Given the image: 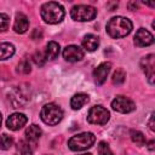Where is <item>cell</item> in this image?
Masks as SVG:
<instances>
[{
    "label": "cell",
    "instance_id": "cell-1",
    "mask_svg": "<svg viewBox=\"0 0 155 155\" xmlns=\"http://www.w3.org/2000/svg\"><path fill=\"white\" fill-rule=\"evenodd\" d=\"M131 30H132V22L128 18L121 16L113 17L107 23V31L114 39L125 38L131 33Z\"/></svg>",
    "mask_w": 155,
    "mask_h": 155
},
{
    "label": "cell",
    "instance_id": "cell-2",
    "mask_svg": "<svg viewBox=\"0 0 155 155\" xmlns=\"http://www.w3.org/2000/svg\"><path fill=\"white\" fill-rule=\"evenodd\" d=\"M40 15H41V18L46 23L57 24V23L63 21L65 12H64V8L61 4L54 2V1H48L41 6Z\"/></svg>",
    "mask_w": 155,
    "mask_h": 155
},
{
    "label": "cell",
    "instance_id": "cell-3",
    "mask_svg": "<svg viewBox=\"0 0 155 155\" xmlns=\"http://www.w3.org/2000/svg\"><path fill=\"white\" fill-rule=\"evenodd\" d=\"M96 142V137L91 132H82L73 136L68 140V147L73 151H82L91 148Z\"/></svg>",
    "mask_w": 155,
    "mask_h": 155
},
{
    "label": "cell",
    "instance_id": "cell-4",
    "mask_svg": "<svg viewBox=\"0 0 155 155\" xmlns=\"http://www.w3.org/2000/svg\"><path fill=\"white\" fill-rule=\"evenodd\" d=\"M41 120L50 126H54L63 119V110L54 103L45 104L40 111Z\"/></svg>",
    "mask_w": 155,
    "mask_h": 155
},
{
    "label": "cell",
    "instance_id": "cell-5",
    "mask_svg": "<svg viewBox=\"0 0 155 155\" xmlns=\"http://www.w3.org/2000/svg\"><path fill=\"white\" fill-rule=\"evenodd\" d=\"M70 16L78 22H88L97 16V10L90 5H75L70 10Z\"/></svg>",
    "mask_w": 155,
    "mask_h": 155
},
{
    "label": "cell",
    "instance_id": "cell-6",
    "mask_svg": "<svg viewBox=\"0 0 155 155\" xmlns=\"http://www.w3.org/2000/svg\"><path fill=\"white\" fill-rule=\"evenodd\" d=\"M110 119V113L102 105H94L88 110L87 121L93 125H105Z\"/></svg>",
    "mask_w": 155,
    "mask_h": 155
},
{
    "label": "cell",
    "instance_id": "cell-7",
    "mask_svg": "<svg viewBox=\"0 0 155 155\" xmlns=\"http://www.w3.org/2000/svg\"><path fill=\"white\" fill-rule=\"evenodd\" d=\"M111 108L115 111L122 113V114H127L131 113L136 109V104L133 103L132 99L125 97V96H117L116 98L113 99L111 102Z\"/></svg>",
    "mask_w": 155,
    "mask_h": 155
},
{
    "label": "cell",
    "instance_id": "cell-8",
    "mask_svg": "<svg viewBox=\"0 0 155 155\" xmlns=\"http://www.w3.org/2000/svg\"><path fill=\"white\" fill-rule=\"evenodd\" d=\"M140 67L143 71L145 73L149 84H154V78H155V58L154 54H148L140 61Z\"/></svg>",
    "mask_w": 155,
    "mask_h": 155
},
{
    "label": "cell",
    "instance_id": "cell-9",
    "mask_svg": "<svg viewBox=\"0 0 155 155\" xmlns=\"http://www.w3.org/2000/svg\"><path fill=\"white\" fill-rule=\"evenodd\" d=\"M28 119L24 114L22 113H13L12 115H10L6 120V126L8 130L11 131H18L21 130L25 124H27Z\"/></svg>",
    "mask_w": 155,
    "mask_h": 155
},
{
    "label": "cell",
    "instance_id": "cell-10",
    "mask_svg": "<svg viewBox=\"0 0 155 155\" xmlns=\"http://www.w3.org/2000/svg\"><path fill=\"white\" fill-rule=\"evenodd\" d=\"M85 53L82 48H80L76 45H69L63 50V57L68 62H79L84 58Z\"/></svg>",
    "mask_w": 155,
    "mask_h": 155
},
{
    "label": "cell",
    "instance_id": "cell-11",
    "mask_svg": "<svg viewBox=\"0 0 155 155\" xmlns=\"http://www.w3.org/2000/svg\"><path fill=\"white\" fill-rule=\"evenodd\" d=\"M154 42V36L150 31H148L144 28H140L137 30L136 35H134V45L139 46V47H145L149 46Z\"/></svg>",
    "mask_w": 155,
    "mask_h": 155
},
{
    "label": "cell",
    "instance_id": "cell-12",
    "mask_svg": "<svg viewBox=\"0 0 155 155\" xmlns=\"http://www.w3.org/2000/svg\"><path fill=\"white\" fill-rule=\"evenodd\" d=\"M111 69V64L109 62H104L102 64H99L94 70H93V79H94V82L97 85H102L105 80H107V76L109 74Z\"/></svg>",
    "mask_w": 155,
    "mask_h": 155
},
{
    "label": "cell",
    "instance_id": "cell-13",
    "mask_svg": "<svg viewBox=\"0 0 155 155\" xmlns=\"http://www.w3.org/2000/svg\"><path fill=\"white\" fill-rule=\"evenodd\" d=\"M29 28V21H28V17L22 13V12H18L16 15V18H15V23H13V29L16 33L18 34H23L28 30Z\"/></svg>",
    "mask_w": 155,
    "mask_h": 155
},
{
    "label": "cell",
    "instance_id": "cell-14",
    "mask_svg": "<svg viewBox=\"0 0 155 155\" xmlns=\"http://www.w3.org/2000/svg\"><path fill=\"white\" fill-rule=\"evenodd\" d=\"M82 46H84V48L86 51L93 52L99 46V38L97 35H94V34H87L82 39Z\"/></svg>",
    "mask_w": 155,
    "mask_h": 155
},
{
    "label": "cell",
    "instance_id": "cell-15",
    "mask_svg": "<svg viewBox=\"0 0 155 155\" xmlns=\"http://www.w3.org/2000/svg\"><path fill=\"white\" fill-rule=\"evenodd\" d=\"M41 128L38 126V125H30L25 128V132H24V136H25V139H27V143H35L40 137H41Z\"/></svg>",
    "mask_w": 155,
    "mask_h": 155
},
{
    "label": "cell",
    "instance_id": "cell-16",
    "mask_svg": "<svg viewBox=\"0 0 155 155\" xmlns=\"http://www.w3.org/2000/svg\"><path fill=\"white\" fill-rule=\"evenodd\" d=\"M88 101H90V98L86 93H76L70 99V107L74 110H78V109H81Z\"/></svg>",
    "mask_w": 155,
    "mask_h": 155
},
{
    "label": "cell",
    "instance_id": "cell-17",
    "mask_svg": "<svg viewBox=\"0 0 155 155\" xmlns=\"http://www.w3.org/2000/svg\"><path fill=\"white\" fill-rule=\"evenodd\" d=\"M59 54V45L56 41H50L46 45V50H45V56L46 59H56Z\"/></svg>",
    "mask_w": 155,
    "mask_h": 155
},
{
    "label": "cell",
    "instance_id": "cell-18",
    "mask_svg": "<svg viewBox=\"0 0 155 155\" xmlns=\"http://www.w3.org/2000/svg\"><path fill=\"white\" fill-rule=\"evenodd\" d=\"M15 54V46L10 42H2L0 44V61L8 59Z\"/></svg>",
    "mask_w": 155,
    "mask_h": 155
},
{
    "label": "cell",
    "instance_id": "cell-19",
    "mask_svg": "<svg viewBox=\"0 0 155 155\" xmlns=\"http://www.w3.org/2000/svg\"><path fill=\"white\" fill-rule=\"evenodd\" d=\"M13 145V138L6 133L0 136V148L2 150H8Z\"/></svg>",
    "mask_w": 155,
    "mask_h": 155
},
{
    "label": "cell",
    "instance_id": "cell-20",
    "mask_svg": "<svg viewBox=\"0 0 155 155\" xmlns=\"http://www.w3.org/2000/svg\"><path fill=\"white\" fill-rule=\"evenodd\" d=\"M131 139L137 145H144L145 144V137L140 131H131Z\"/></svg>",
    "mask_w": 155,
    "mask_h": 155
},
{
    "label": "cell",
    "instance_id": "cell-21",
    "mask_svg": "<svg viewBox=\"0 0 155 155\" xmlns=\"http://www.w3.org/2000/svg\"><path fill=\"white\" fill-rule=\"evenodd\" d=\"M125 79H126V73H125L122 69H117V70L113 74V78H111L113 84H115V85H121V84H124Z\"/></svg>",
    "mask_w": 155,
    "mask_h": 155
},
{
    "label": "cell",
    "instance_id": "cell-22",
    "mask_svg": "<svg viewBox=\"0 0 155 155\" xmlns=\"http://www.w3.org/2000/svg\"><path fill=\"white\" fill-rule=\"evenodd\" d=\"M15 155H33V150L29 147V143H24L21 142L17 151L15 153Z\"/></svg>",
    "mask_w": 155,
    "mask_h": 155
},
{
    "label": "cell",
    "instance_id": "cell-23",
    "mask_svg": "<svg viewBox=\"0 0 155 155\" xmlns=\"http://www.w3.org/2000/svg\"><path fill=\"white\" fill-rule=\"evenodd\" d=\"M98 155H114L110 147L105 142H101L98 144Z\"/></svg>",
    "mask_w": 155,
    "mask_h": 155
},
{
    "label": "cell",
    "instance_id": "cell-24",
    "mask_svg": "<svg viewBox=\"0 0 155 155\" xmlns=\"http://www.w3.org/2000/svg\"><path fill=\"white\" fill-rule=\"evenodd\" d=\"M10 18L6 13H0V31H5L8 28Z\"/></svg>",
    "mask_w": 155,
    "mask_h": 155
},
{
    "label": "cell",
    "instance_id": "cell-25",
    "mask_svg": "<svg viewBox=\"0 0 155 155\" xmlns=\"http://www.w3.org/2000/svg\"><path fill=\"white\" fill-rule=\"evenodd\" d=\"M30 70H31V68H30V63H29L28 59H23L18 64V71H21L23 74H28Z\"/></svg>",
    "mask_w": 155,
    "mask_h": 155
},
{
    "label": "cell",
    "instance_id": "cell-26",
    "mask_svg": "<svg viewBox=\"0 0 155 155\" xmlns=\"http://www.w3.org/2000/svg\"><path fill=\"white\" fill-rule=\"evenodd\" d=\"M33 59H34V62L38 64V65H42L47 59H46V56H45V53L44 52H36L34 56H33Z\"/></svg>",
    "mask_w": 155,
    "mask_h": 155
},
{
    "label": "cell",
    "instance_id": "cell-27",
    "mask_svg": "<svg viewBox=\"0 0 155 155\" xmlns=\"http://www.w3.org/2000/svg\"><path fill=\"white\" fill-rule=\"evenodd\" d=\"M149 128H150L151 131L155 130V127H154V114H151V116H150V120H149Z\"/></svg>",
    "mask_w": 155,
    "mask_h": 155
},
{
    "label": "cell",
    "instance_id": "cell-28",
    "mask_svg": "<svg viewBox=\"0 0 155 155\" xmlns=\"http://www.w3.org/2000/svg\"><path fill=\"white\" fill-rule=\"evenodd\" d=\"M128 7H130V10H136L138 7V5L136 2H133V1H131V2H128Z\"/></svg>",
    "mask_w": 155,
    "mask_h": 155
},
{
    "label": "cell",
    "instance_id": "cell-29",
    "mask_svg": "<svg viewBox=\"0 0 155 155\" xmlns=\"http://www.w3.org/2000/svg\"><path fill=\"white\" fill-rule=\"evenodd\" d=\"M148 148H149V150H154V140H150V142H149Z\"/></svg>",
    "mask_w": 155,
    "mask_h": 155
},
{
    "label": "cell",
    "instance_id": "cell-30",
    "mask_svg": "<svg viewBox=\"0 0 155 155\" xmlns=\"http://www.w3.org/2000/svg\"><path fill=\"white\" fill-rule=\"evenodd\" d=\"M1 120H2V117H1V114H0V126H1Z\"/></svg>",
    "mask_w": 155,
    "mask_h": 155
},
{
    "label": "cell",
    "instance_id": "cell-31",
    "mask_svg": "<svg viewBox=\"0 0 155 155\" xmlns=\"http://www.w3.org/2000/svg\"><path fill=\"white\" fill-rule=\"evenodd\" d=\"M81 155H91L90 153H85V154H81Z\"/></svg>",
    "mask_w": 155,
    "mask_h": 155
}]
</instances>
